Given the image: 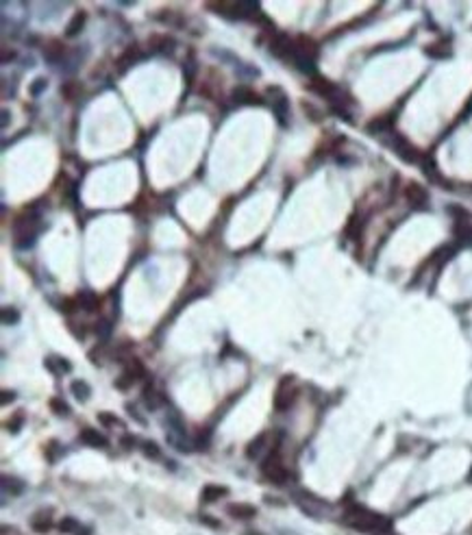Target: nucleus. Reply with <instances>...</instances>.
I'll list each match as a JSON object with an SVG mask.
<instances>
[{"label":"nucleus","mask_w":472,"mask_h":535,"mask_svg":"<svg viewBox=\"0 0 472 535\" xmlns=\"http://www.w3.org/2000/svg\"><path fill=\"white\" fill-rule=\"evenodd\" d=\"M346 518H348V524H350V527L357 529V531H374V529L385 527L383 516H376V513L368 511V509H364V507H353V509H348Z\"/></svg>","instance_id":"f03ea898"},{"label":"nucleus","mask_w":472,"mask_h":535,"mask_svg":"<svg viewBox=\"0 0 472 535\" xmlns=\"http://www.w3.org/2000/svg\"><path fill=\"white\" fill-rule=\"evenodd\" d=\"M42 54H44V61L46 63L57 65L65 59L68 48H65V44L61 42V39H50V42H46V46L42 48Z\"/></svg>","instance_id":"1a4fd4ad"},{"label":"nucleus","mask_w":472,"mask_h":535,"mask_svg":"<svg viewBox=\"0 0 472 535\" xmlns=\"http://www.w3.org/2000/svg\"><path fill=\"white\" fill-rule=\"evenodd\" d=\"M268 442H270V435H268V433H265V431L259 433V435L255 437V440H250L248 446H246V457L253 459V461H255V459H259L261 455H263L265 448H268Z\"/></svg>","instance_id":"2eb2a0df"},{"label":"nucleus","mask_w":472,"mask_h":535,"mask_svg":"<svg viewBox=\"0 0 472 535\" xmlns=\"http://www.w3.org/2000/svg\"><path fill=\"white\" fill-rule=\"evenodd\" d=\"M122 446L127 448V451H131V448L135 446V437H131V435H129V437H124V440H122Z\"/></svg>","instance_id":"e433bc0d"},{"label":"nucleus","mask_w":472,"mask_h":535,"mask_svg":"<svg viewBox=\"0 0 472 535\" xmlns=\"http://www.w3.org/2000/svg\"><path fill=\"white\" fill-rule=\"evenodd\" d=\"M183 74L187 77V80L194 79V74H196V61H194V57H189V61L183 63Z\"/></svg>","instance_id":"2f4dec72"},{"label":"nucleus","mask_w":472,"mask_h":535,"mask_svg":"<svg viewBox=\"0 0 472 535\" xmlns=\"http://www.w3.org/2000/svg\"><path fill=\"white\" fill-rule=\"evenodd\" d=\"M79 442L85 444V446H89V448H105L107 446V437H105L100 431H96V428H92V427L81 428V433H79Z\"/></svg>","instance_id":"f8f14e48"},{"label":"nucleus","mask_w":472,"mask_h":535,"mask_svg":"<svg viewBox=\"0 0 472 535\" xmlns=\"http://www.w3.org/2000/svg\"><path fill=\"white\" fill-rule=\"evenodd\" d=\"M44 366H46V370H50L52 374H63V372L72 370L68 359H61V357H48V359L44 361Z\"/></svg>","instance_id":"412c9836"},{"label":"nucleus","mask_w":472,"mask_h":535,"mask_svg":"<svg viewBox=\"0 0 472 535\" xmlns=\"http://www.w3.org/2000/svg\"><path fill=\"white\" fill-rule=\"evenodd\" d=\"M270 53L274 57L283 59V61H292V54H294V39L288 37V35L279 33L277 37L270 42Z\"/></svg>","instance_id":"6e6552de"},{"label":"nucleus","mask_w":472,"mask_h":535,"mask_svg":"<svg viewBox=\"0 0 472 535\" xmlns=\"http://www.w3.org/2000/svg\"><path fill=\"white\" fill-rule=\"evenodd\" d=\"M77 302H79V309H83V311H87V314H92V311H96L98 309V305H100V298L94 292H89V290H83L81 294L77 296Z\"/></svg>","instance_id":"f3484780"},{"label":"nucleus","mask_w":472,"mask_h":535,"mask_svg":"<svg viewBox=\"0 0 472 535\" xmlns=\"http://www.w3.org/2000/svg\"><path fill=\"white\" fill-rule=\"evenodd\" d=\"M98 425H103L107 428H113V427H122V422H120V418H115V413L100 411L98 413Z\"/></svg>","instance_id":"a878e982"},{"label":"nucleus","mask_w":472,"mask_h":535,"mask_svg":"<svg viewBox=\"0 0 472 535\" xmlns=\"http://www.w3.org/2000/svg\"><path fill=\"white\" fill-rule=\"evenodd\" d=\"M39 231H42V215L39 211L31 207L24 214H20L11 224V233H13V244L18 248H31L37 240Z\"/></svg>","instance_id":"f257e3e1"},{"label":"nucleus","mask_w":472,"mask_h":535,"mask_svg":"<svg viewBox=\"0 0 472 535\" xmlns=\"http://www.w3.org/2000/svg\"><path fill=\"white\" fill-rule=\"evenodd\" d=\"M7 124H9V111L2 109V126H7Z\"/></svg>","instance_id":"4c0bfd02"},{"label":"nucleus","mask_w":472,"mask_h":535,"mask_svg":"<svg viewBox=\"0 0 472 535\" xmlns=\"http://www.w3.org/2000/svg\"><path fill=\"white\" fill-rule=\"evenodd\" d=\"M392 148L396 150V155H398L400 159L407 161V163H420V161H422V155L418 153V148H416L411 142H407V139H405L403 135H398V133H394Z\"/></svg>","instance_id":"423d86ee"},{"label":"nucleus","mask_w":472,"mask_h":535,"mask_svg":"<svg viewBox=\"0 0 472 535\" xmlns=\"http://www.w3.org/2000/svg\"><path fill=\"white\" fill-rule=\"evenodd\" d=\"M31 529L35 533H48L52 529V520L48 518V513H35L33 520H31Z\"/></svg>","instance_id":"4be33fe9"},{"label":"nucleus","mask_w":472,"mask_h":535,"mask_svg":"<svg viewBox=\"0 0 472 535\" xmlns=\"http://www.w3.org/2000/svg\"><path fill=\"white\" fill-rule=\"evenodd\" d=\"M2 489H4V494L11 492V496H20V494L24 492V483L13 477H2Z\"/></svg>","instance_id":"b1692460"},{"label":"nucleus","mask_w":472,"mask_h":535,"mask_svg":"<svg viewBox=\"0 0 472 535\" xmlns=\"http://www.w3.org/2000/svg\"><path fill=\"white\" fill-rule=\"evenodd\" d=\"M70 392H72V396L77 398L79 402H87L89 396H92V387H89L85 381H81V378L70 383Z\"/></svg>","instance_id":"aec40b11"},{"label":"nucleus","mask_w":472,"mask_h":535,"mask_svg":"<svg viewBox=\"0 0 472 535\" xmlns=\"http://www.w3.org/2000/svg\"><path fill=\"white\" fill-rule=\"evenodd\" d=\"M261 474H263V477L268 479L270 483H274V485H285V483H288V479H289L288 468L283 466V461H281V457H279L277 451H274L272 455H270L263 463H261Z\"/></svg>","instance_id":"7ed1b4c3"},{"label":"nucleus","mask_w":472,"mask_h":535,"mask_svg":"<svg viewBox=\"0 0 472 535\" xmlns=\"http://www.w3.org/2000/svg\"><path fill=\"white\" fill-rule=\"evenodd\" d=\"M46 85H48L46 79H35L33 85H31V94L33 96H39V94H42V89H46Z\"/></svg>","instance_id":"473e14b6"},{"label":"nucleus","mask_w":472,"mask_h":535,"mask_svg":"<svg viewBox=\"0 0 472 535\" xmlns=\"http://www.w3.org/2000/svg\"><path fill=\"white\" fill-rule=\"evenodd\" d=\"M268 98H270V107H272L274 115L279 118V124L285 126L288 124V113H289V100L283 94V89L279 87H270L268 89Z\"/></svg>","instance_id":"39448f33"},{"label":"nucleus","mask_w":472,"mask_h":535,"mask_svg":"<svg viewBox=\"0 0 472 535\" xmlns=\"http://www.w3.org/2000/svg\"><path fill=\"white\" fill-rule=\"evenodd\" d=\"M85 22H87V13L85 11H74L72 20H70L68 27H65V35H68V37H77V35L83 31Z\"/></svg>","instance_id":"a211bd4d"},{"label":"nucleus","mask_w":472,"mask_h":535,"mask_svg":"<svg viewBox=\"0 0 472 535\" xmlns=\"http://www.w3.org/2000/svg\"><path fill=\"white\" fill-rule=\"evenodd\" d=\"M96 326H98L96 333H100V335H103V337H107L109 333H111V326H109V322H107V320H103V322H100V324H96Z\"/></svg>","instance_id":"72a5a7b5"},{"label":"nucleus","mask_w":472,"mask_h":535,"mask_svg":"<svg viewBox=\"0 0 472 535\" xmlns=\"http://www.w3.org/2000/svg\"><path fill=\"white\" fill-rule=\"evenodd\" d=\"M405 198H407V203L411 207H416V209H426V203H429V194H426V189L418 183H409L407 187H405Z\"/></svg>","instance_id":"9d476101"},{"label":"nucleus","mask_w":472,"mask_h":535,"mask_svg":"<svg viewBox=\"0 0 472 535\" xmlns=\"http://www.w3.org/2000/svg\"><path fill=\"white\" fill-rule=\"evenodd\" d=\"M227 513L235 520H253L257 516V507H253L248 503H231L227 505Z\"/></svg>","instance_id":"4468645a"},{"label":"nucleus","mask_w":472,"mask_h":535,"mask_svg":"<svg viewBox=\"0 0 472 535\" xmlns=\"http://www.w3.org/2000/svg\"><path fill=\"white\" fill-rule=\"evenodd\" d=\"M79 94H81V85H79L77 80H68V83L61 85V96L68 103H74V100L79 98Z\"/></svg>","instance_id":"393cba45"},{"label":"nucleus","mask_w":472,"mask_h":535,"mask_svg":"<svg viewBox=\"0 0 472 535\" xmlns=\"http://www.w3.org/2000/svg\"><path fill=\"white\" fill-rule=\"evenodd\" d=\"M11 59H16V50H9L7 46L2 48V63H9Z\"/></svg>","instance_id":"f704fd0d"},{"label":"nucleus","mask_w":472,"mask_h":535,"mask_svg":"<svg viewBox=\"0 0 472 535\" xmlns=\"http://www.w3.org/2000/svg\"><path fill=\"white\" fill-rule=\"evenodd\" d=\"M16 322H20V314L13 309V307H4L2 309V324L11 326V324H16Z\"/></svg>","instance_id":"c85d7f7f"},{"label":"nucleus","mask_w":472,"mask_h":535,"mask_svg":"<svg viewBox=\"0 0 472 535\" xmlns=\"http://www.w3.org/2000/svg\"><path fill=\"white\" fill-rule=\"evenodd\" d=\"M296 401V390L292 387V376H283L281 385L277 387L274 394V409L277 411H288Z\"/></svg>","instance_id":"20e7f679"},{"label":"nucleus","mask_w":472,"mask_h":535,"mask_svg":"<svg viewBox=\"0 0 472 535\" xmlns=\"http://www.w3.org/2000/svg\"><path fill=\"white\" fill-rule=\"evenodd\" d=\"M231 98H233V103H237V105H248V107H253V105H263L261 96L255 92V89L246 87V85H239V87H235L233 94H231Z\"/></svg>","instance_id":"9b49d317"},{"label":"nucleus","mask_w":472,"mask_h":535,"mask_svg":"<svg viewBox=\"0 0 472 535\" xmlns=\"http://www.w3.org/2000/svg\"><path fill=\"white\" fill-rule=\"evenodd\" d=\"M13 401H16V394L9 392V390H4L2 392V401H0V402H2V405H9V402H13Z\"/></svg>","instance_id":"c9c22d12"},{"label":"nucleus","mask_w":472,"mask_h":535,"mask_svg":"<svg viewBox=\"0 0 472 535\" xmlns=\"http://www.w3.org/2000/svg\"><path fill=\"white\" fill-rule=\"evenodd\" d=\"M59 531L65 535H79L81 533V524H79L77 518L65 516V518H61V522H59Z\"/></svg>","instance_id":"5701e85b"},{"label":"nucleus","mask_w":472,"mask_h":535,"mask_svg":"<svg viewBox=\"0 0 472 535\" xmlns=\"http://www.w3.org/2000/svg\"><path fill=\"white\" fill-rule=\"evenodd\" d=\"M227 494H229L227 487L215 485V483H209V485H205L203 492H200V501L207 503V505H211V503H215V501H220V498H224Z\"/></svg>","instance_id":"dca6fc26"},{"label":"nucleus","mask_w":472,"mask_h":535,"mask_svg":"<svg viewBox=\"0 0 472 535\" xmlns=\"http://www.w3.org/2000/svg\"><path fill=\"white\" fill-rule=\"evenodd\" d=\"M44 455H46V459L50 463H54L59 459V455H61V448H59V442L57 440H52V442H48L46 444V451H44Z\"/></svg>","instance_id":"cd10ccee"},{"label":"nucleus","mask_w":472,"mask_h":535,"mask_svg":"<svg viewBox=\"0 0 472 535\" xmlns=\"http://www.w3.org/2000/svg\"><path fill=\"white\" fill-rule=\"evenodd\" d=\"M50 407H52V411H57V416H68L70 413V407L65 405L63 401H59V398H52V401H50Z\"/></svg>","instance_id":"7c9ffc66"},{"label":"nucleus","mask_w":472,"mask_h":535,"mask_svg":"<svg viewBox=\"0 0 472 535\" xmlns=\"http://www.w3.org/2000/svg\"><path fill=\"white\" fill-rule=\"evenodd\" d=\"M137 61H139V46H135L133 44V46L124 48V53L115 59V70H118L120 74H124L131 65H135Z\"/></svg>","instance_id":"ddd939ff"},{"label":"nucleus","mask_w":472,"mask_h":535,"mask_svg":"<svg viewBox=\"0 0 472 535\" xmlns=\"http://www.w3.org/2000/svg\"><path fill=\"white\" fill-rule=\"evenodd\" d=\"M309 89L314 94H318V96H322V98H329L331 103H340V96H342V89L338 87V85L333 83V80H329V79H322V77H314L311 79V83H309Z\"/></svg>","instance_id":"0eeeda50"},{"label":"nucleus","mask_w":472,"mask_h":535,"mask_svg":"<svg viewBox=\"0 0 472 535\" xmlns=\"http://www.w3.org/2000/svg\"><path fill=\"white\" fill-rule=\"evenodd\" d=\"M148 46L153 48L155 53H172L177 42H174L172 37H168V35H157V37H153L148 42Z\"/></svg>","instance_id":"6ab92c4d"},{"label":"nucleus","mask_w":472,"mask_h":535,"mask_svg":"<svg viewBox=\"0 0 472 535\" xmlns=\"http://www.w3.org/2000/svg\"><path fill=\"white\" fill-rule=\"evenodd\" d=\"M142 451H144V455H146L148 459H155V461H157V459H161V448L157 446V442H144L142 444Z\"/></svg>","instance_id":"bb28decb"},{"label":"nucleus","mask_w":472,"mask_h":535,"mask_svg":"<svg viewBox=\"0 0 472 535\" xmlns=\"http://www.w3.org/2000/svg\"><path fill=\"white\" fill-rule=\"evenodd\" d=\"M22 425H24V411H18L16 418L7 422V431L9 433H18L20 428H22Z\"/></svg>","instance_id":"c756f323"}]
</instances>
